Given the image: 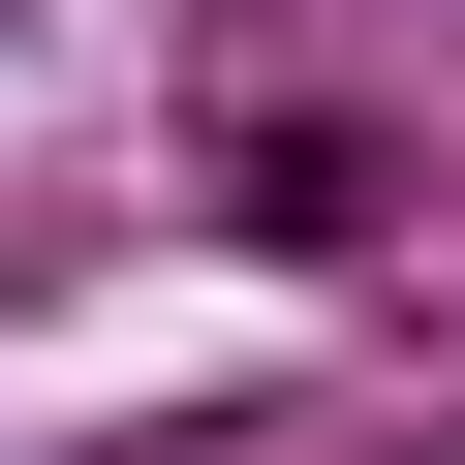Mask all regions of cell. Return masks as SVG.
Segmentation results:
<instances>
[{
	"instance_id": "6da1fadb",
	"label": "cell",
	"mask_w": 465,
	"mask_h": 465,
	"mask_svg": "<svg viewBox=\"0 0 465 465\" xmlns=\"http://www.w3.org/2000/svg\"><path fill=\"white\" fill-rule=\"evenodd\" d=\"M217 186H249L280 249H372V217H403V186H372V124H217Z\"/></svg>"
}]
</instances>
